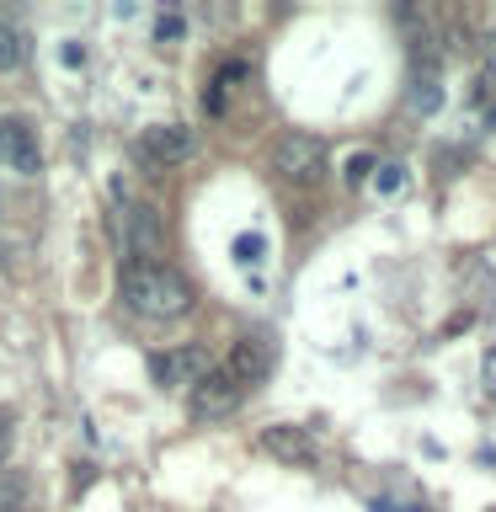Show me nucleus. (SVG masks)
I'll list each match as a JSON object with an SVG mask.
<instances>
[{"mask_svg":"<svg viewBox=\"0 0 496 512\" xmlns=\"http://www.w3.org/2000/svg\"><path fill=\"white\" fill-rule=\"evenodd\" d=\"M123 299L128 310L155 320V326H171L192 310V288L176 267L166 262H123Z\"/></svg>","mask_w":496,"mask_h":512,"instance_id":"f257e3e1","label":"nucleus"},{"mask_svg":"<svg viewBox=\"0 0 496 512\" xmlns=\"http://www.w3.org/2000/svg\"><path fill=\"white\" fill-rule=\"evenodd\" d=\"M0 256H6V251H0Z\"/></svg>","mask_w":496,"mask_h":512,"instance_id":"6ab92c4d","label":"nucleus"},{"mask_svg":"<svg viewBox=\"0 0 496 512\" xmlns=\"http://www.w3.org/2000/svg\"><path fill=\"white\" fill-rule=\"evenodd\" d=\"M235 256H240V262L251 267L256 256H262V240H256V235H240V240H235Z\"/></svg>","mask_w":496,"mask_h":512,"instance_id":"f3484780","label":"nucleus"},{"mask_svg":"<svg viewBox=\"0 0 496 512\" xmlns=\"http://www.w3.org/2000/svg\"><path fill=\"white\" fill-rule=\"evenodd\" d=\"M374 166H379V160L368 155V150H363V155H352V160H347V187H358V182H368V176H374Z\"/></svg>","mask_w":496,"mask_h":512,"instance_id":"ddd939ff","label":"nucleus"},{"mask_svg":"<svg viewBox=\"0 0 496 512\" xmlns=\"http://www.w3.org/2000/svg\"><path fill=\"white\" fill-rule=\"evenodd\" d=\"M256 448H262V454H272L278 464H288V470H315V464L326 459V454H320V443H315L304 427H294V422L262 427V432H256Z\"/></svg>","mask_w":496,"mask_h":512,"instance_id":"39448f33","label":"nucleus"},{"mask_svg":"<svg viewBox=\"0 0 496 512\" xmlns=\"http://www.w3.org/2000/svg\"><path fill=\"white\" fill-rule=\"evenodd\" d=\"M240 384L224 374V368H208V374L192 384L187 390V406H192V416H198V422H219V416H230L235 406H240Z\"/></svg>","mask_w":496,"mask_h":512,"instance_id":"423d86ee","label":"nucleus"},{"mask_svg":"<svg viewBox=\"0 0 496 512\" xmlns=\"http://www.w3.org/2000/svg\"><path fill=\"white\" fill-rule=\"evenodd\" d=\"M192 155H198V134H192L187 123H155L134 139V160L144 171H171Z\"/></svg>","mask_w":496,"mask_h":512,"instance_id":"7ed1b4c3","label":"nucleus"},{"mask_svg":"<svg viewBox=\"0 0 496 512\" xmlns=\"http://www.w3.org/2000/svg\"><path fill=\"white\" fill-rule=\"evenodd\" d=\"M27 507V475L22 470H0V512Z\"/></svg>","mask_w":496,"mask_h":512,"instance_id":"9d476101","label":"nucleus"},{"mask_svg":"<svg viewBox=\"0 0 496 512\" xmlns=\"http://www.w3.org/2000/svg\"><path fill=\"white\" fill-rule=\"evenodd\" d=\"M22 59H27V43H22V32H11L6 22H0V70H16Z\"/></svg>","mask_w":496,"mask_h":512,"instance_id":"f8f14e48","label":"nucleus"},{"mask_svg":"<svg viewBox=\"0 0 496 512\" xmlns=\"http://www.w3.org/2000/svg\"><path fill=\"white\" fill-rule=\"evenodd\" d=\"M118 235H123L128 262H160V251H166V219H160V208L128 203L123 192H118Z\"/></svg>","mask_w":496,"mask_h":512,"instance_id":"f03ea898","label":"nucleus"},{"mask_svg":"<svg viewBox=\"0 0 496 512\" xmlns=\"http://www.w3.org/2000/svg\"><path fill=\"white\" fill-rule=\"evenodd\" d=\"M438 102H443L438 75H416V86H411V107H416V112H438Z\"/></svg>","mask_w":496,"mask_h":512,"instance_id":"9b49d317","label":"nucleus"},{"mask_svg":"<svg viewBox=\"0 0 496 512\" xmlns=\"http://www.w3.org/2000/svg\"><path fill=\"white\" fill-rule=\"evenodd\" d=\"M272 171L283 176V182H294V187H310L326 176V139H315V134H283L278 144H272Z\"/></svg>","mask_w":496,"mask_h":512,"instance_id":"20e7f679","label":"nucleus"},{"mask_svg":"<svg viewBox=\"0 0 496 512\" xmlns=\"http://www.w3.org/2000/svg\"><path fill=\"white\" fill-rule=\"evenodd\" d=\"M16 512H32V507H16Z\"/></svg>","mask_w":496,"mask_h":512,"instance_id":"a211bd4d","label":"nucleus"},{"mask_svg":"<svg viewBox=\"0 0 496 512\" xmlns=\"http://www.w3.org/2000/svg\"><path fill=\"white\" fill-rule=\"evenodd\" d=\"M208 368H214V363H208L203 347H171V352H155V358H150V374H155L160 390H192Z\"/></svg>","mask_w":496,"mask_h":512,"instance_id":"0eeeda50","label":"nucleus"},{"mask_svg":"<svg viewBox=\"0 0 496 512\" xmlns=\"http://www.w3.org/2000/svg\"><path fill=\"white\" fill-rule=\"evenodd\" d=\"M374 182H379V192H395L406 176H400V166H374Z\"/></svg>","mask_w":496,"mask_h":512,"instance_id":"dca6fc26","label":"nucleus"},{"mask_svg":"<svg viewBox=\"0 0 496 512\" xmlns=\"http://www.w3.org/2000/svg\"><path fill=\"white\" fill-rule=\"evenodd\" d=\"M224 374H230L240 390L262 384V379L272 374V347L262 342V336H240V342L230 347V363H224Z\"/></svg>","mask_w":496,"mask_h":512,"instance_id":"1a4fd4ad","label":"nucleus"},{"mask_svg":"<svg viewBox=\"0 0 496 512\" xmlns=\"http://www.w3.org/2000/svg\"><path fill=\"white\" fill-rule=\"evenodd\" d=\"M11 438H16V416L0 411V470H6V454H11Z\"/></svg>","mask_w":496,"mask_h":512,"instance_id":"2eb2a0df","label":"nucleus"},{"mask_svg":"<svg viewBox=\"0 0 496 512\" xmlns=\"http://www.w3.org/2000/svg\"><path fill=\"white\" fill-rule=\"evenodd\" d=\"M155 38H160V43H176V38H182V16L166 11V16L155 22Z\"/></svg>","mask_w":496,"mask_h":512,"instance_id":"4468645a","label":"nucleus"},{"mask_svg":"<svg viewBox=\"0 0 496 512\" xmlns=\"http://www.w3.org/2000/svg\"><path fill=\"white\" fill-rule=\"evenodd\" d=\"M0 166L16 171V176H38L43 171V150H38V139H32V128L27 123H0Z\"/></svg>","mask_w":496,"mask_h":512,"instance_id":"6e6552de","label":"nucleus"}]
</instances>
